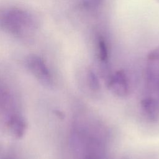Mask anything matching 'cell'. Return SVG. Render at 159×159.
I'll return each mask as SVG.
<instances>
[{
  "mask_svg": "<svg viewBox=\"0 0 159 159\" xmlns=\"http://www.w3.org/2000/svg\"><path fill=\"white\" fill-rule=\"evenodd\" d=\"M0 26L7 32L20 39H27L37 28L35 18L29 12L18 8H11L0 14Z\"/></svg>",
  "mask_w": 159,
  "mask_h": 159,
  "instance_id": "cell-1",
  "label": "cell"
},
{
  "mask_svg": "<svg viewBox=\"0 0 159 159\" xmlns=\"http://www.w3.org/2000/svg\"><path fill=\"white\" fill-rule=\"evenodd\" d=\"M19 114H21L18 110L12 93L0 78V122L6 128L9 122Z\"/></svg>",
  "mask_w": 159,
  "mask_h": 159,
  "instance_id": "cell-2",
  "label": "cell"
},
{
  "mask_svg": "<svg viewBox=\"0 0 159 159\" xmlns=\"http://www.w3.org/2000/svg\"><path fill=\"white\" fill-rule=\"evenodd\" d=\"M25 65L32 76L43 86L50 87L53 83L50 71L45 61L37 55H30L25 59Z\"/></svg>",
  "mask_w": 159,
  "mask_h": 159,
  "instance_id": "cell-3",
  "label": "cell"
},
{
  "mask_svg": "<svg viewBox=\"0 0 159 159\" xmlns=\"http://www.w3.org/2000/svg\"><path fill=\"white\" fill-rule=\"evenodd\" d=\"M108 88L117 96H126L129 93V84L125 72L122 70L116 71L109 80Z\"/></svg>",
  "mask_w": 159,
  "mask_h": 159,
  "instance_id": "cell-4",
  "label": "cell"
},
{
  "mask_svg": "<svg viewBox=\"0 0 159 159\" xmlns=\"http://www.w3.org/2000/svg\"><path fill=\"white\" fill-rule=\"evenodd\" d=\"M142 111L145 116L152 121L159 119V102L152 98H148L141 101Z\"/></svg>",
  "mask_w": 159,
  "mask_h": 159,
  "instance_id": "cell-5",
  "label": "cell"
},
{
  "mask_svg": "<svg viewBox=\"0 0 159 159\" xmlns=\"http://www.w3.org/2000/svg\"><path fill=\"white\" fill-rule=\"evenodd\" d=\"M88 80L89 86L91 89V90L96 91L99 89L100 84L99 80L96 76V74L93 71H89L88 75Z\"/></svg>",
  "mask_w": 159,
  "mask_h": 159,
  "instance_id": "cell-6",
  "label": "cell"
},
{
  "mask_svg": "<svg viewBox=\"0 0 159 159\" xmlns=\"http://www.w3.org/2000/svg\"><path fill=\"white\" fill-rule=\"evenodd\" d=\"M98 47H99V58L101 61H105L107 59L108 57V52L106 47V44L102 37H100L98 42Z\"/></svg>",
  "mask_w": 159,
  "mask_h": 159,
  "instance_id": "cell-7",
  "label": "cell"
},
{
  "mask_svg": "<svg viewBox=\"0 0 159 159\" xmlns=\"http://www.w3.org/2000/svg\"><path fill=\"white\" fill-rule=\"evenodd\" d=\"M94 147L95 146L92 145V146L89 148V150L83 159H101L99 152Z\"/></svg>",
  "mask_w": 159,
  "mask_h": 159,
  "instance_id": "cell-8",
  "label": "cell"
},
{
  "mask_svg": "<svg viewBox=\"0 0 159 159\" xmlns=\"http://www.w3.org/2000/svg\"><path fill=\"white\" fill-rule=\"evenodd\" d=\"M148 58L150 60H159V47L152 50L148 55Z\"/></svg>",
  "mask_w": 159,
  "mask_h": 159,
  "instance_id": "cell-9",
  "label": "cell"
},
{
  "mask_svg": "<svg viewBox=\"0 0 159 159\" xmlns=\"http://www.w3.org/2000/svg\"><path fill=\"white\" fill-rule=\"evenodd\" d=\"M3 159H14L13 158H11V157H6V158H4Z\"/></svg>",
  "mask_w": 159,
  "mask_h": 159,
  "instance_id": "cell-10",
  "label": "cell"
}]
</instances>
